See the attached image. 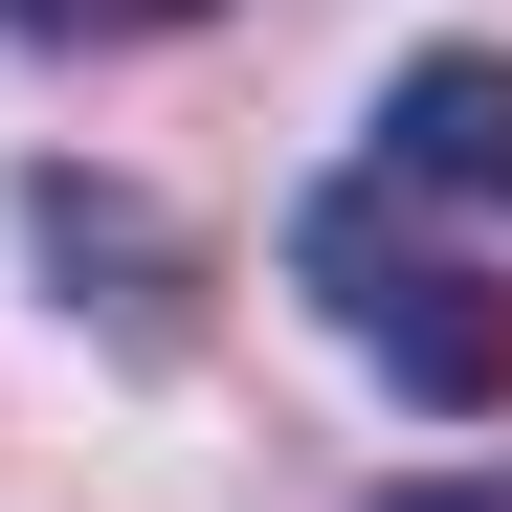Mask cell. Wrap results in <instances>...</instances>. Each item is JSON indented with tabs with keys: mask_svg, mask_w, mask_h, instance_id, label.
I'll return each instance as SVG.
<instances>
[{
	"mask_svg": "<svg viewBox=\"0 0 512 512\" xmlns=\"http://www.w3.org/2000/svg\"><path fill=\"white\" fill-rule=\"evenodd\" d=\"M290 290H312V334H357L423 423H512V268L468 223H423L401 179H312L290 201Z\"/></svg>",
	"mask_w": 512,
	"mask_h": 512,
	"instance_id": "obj_1",
	"label": "cell"
},
{
	"mask_svg": "<svg viewBox=\"0 0 512 512\" xmlns=\"http://www.w3.org/2000/svg\"><path fill=\"white\" fill-rule=\"evenodd\" d=\"M23 245H45L67 334H112V357H179V334H201V245L156 223L134 179H90V156H45V179H23Z\"/></svg>",
	"mask_w": 512,
	"mask_h": 512,
	"instance_id": "obj_2",
	"label": "cell"
},
{
	"mask_svg": "<svg viewBox=\"0 0 512 512\" xmlns=\"http://www.w3.org/2000/svg\"><path fill=\"white\" fill-rule=\"evenodd\" d=\"M357 179H401L423 223H512V45H401Z\"/></svg>",
	"mask_w": 512,
	"mask_h": 512,
	"instance_id": "obj_3",
	"label": "cell"
},
{
	"mask_svg": "<svg viewBox=\"0 0 512 512\" xmlns=\"http://www.w3.org/2000/svg\"><path fill=\"white\" fill-rule=\"evenodd\" d=\"M23 45H156V23H201V0H0Z\"/></svg>",
	"mask_w": 512,
	"mask_h": 512,
	"instance_id": "obj_4",
	"label": "cell"
},
{
	"mask_svg": "<svg viewBox=\"0 0 512 512\" xmlns=\"http://www.w3.org/2000/svg\"><path fill=\"white\" fill-rule=\"evenodd\" d=\"M379 512H512V490H446V468H423V490H379Z\"/></svg>",
	"mask_w": 512,
	"mask_h": 512,
	"instance_id": "obj_5",
	"label": "cell"
}]
</instances>
